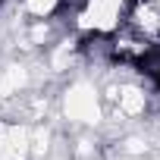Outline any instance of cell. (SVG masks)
<instances>
[{
	"label": "cell",
	"instance_id": "6da1fadb",
	"mask_svg": "<svg viewBox=\"0 0 160 160\" xmlns=\"http://www.w3.org/2000/svg\"><path fill=\"white\" fill-rule=\"evenodd\" d=\"M53 3H57V0H28V10L38 13V16H44V13L53 10Z\"/></svg>",
	"mask_w": 160,
	"mask_h": 160
}]
</instances>
